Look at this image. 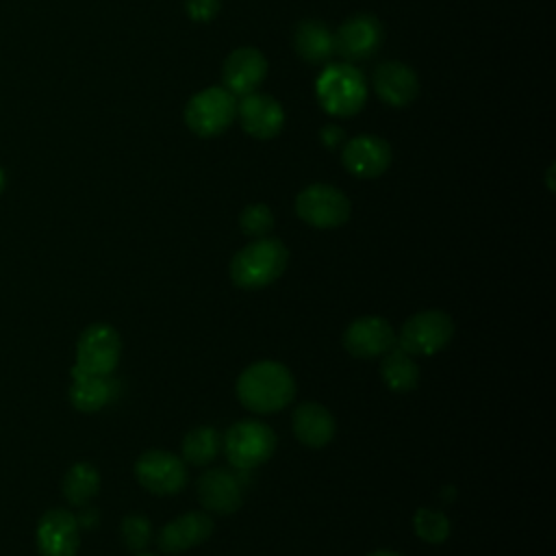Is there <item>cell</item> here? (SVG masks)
I'll list each match as a JSON object with an SVG mask.
<instances>
[{
	"mask_svg": "<svg viewBox=\"0 0 556 556\" xmlns=\"http://www.w3.org/2000/svg\"><path fill=\"white\" fill-rule=\"evenodd\" d=\"M35 539L41 556H76L80 547L78 519L65 508H52L39 519Z\"/></svg>",
	"mask_w": 556,
	"mask_h": 556,
	"instance_id": "7c38bea8",
	"label": "cell"
},
{
	"mask_svg": "<svg viewBox=\"0 0 556 556\" xmlns=\"http://www.w3.org/2000/svg\"><path fill=\"white\" fill-rule=\"evenodd\" d=\"M267 76V59L261 50L243 46L228 54L222 70V87L235 98L254 93Z\"/></svg>",
	"mask_w": 556,
	"mask_h": 556,
	"instance_id": "4fadbf2b",
	"label": "cell"
},
{
	"mask_svg": "<svg viewBox=\"0 0 556 556\" xmlns=\"http://www.w3.org/2000/svg\"><path fill=\"white\" fill-rule=\"evenodd\" d=\"M295 213L313 228H339L350 219L352 204L341 189L315 182L298 193Z\"/></svg>",
	"mask_w": 556,
	"mask_h": 556,
	"instance_id": "52a82bcc",
	"label": "cell"
},
{
	"mask_svg": "<svg viewBox=\"0 0 556 556\" xmlns=\"http://www.w3.org/2000/svg\"><path fill=\"white\" fill-rule=\"evenodd\" d=\"M219 445H222V439L215 428L198 426L189 430L182 439V460L193 467L208 465L217 456Z\"/></svg>",
	"mask_w": 556,
	"mask_h": 556,
	"instance_id": "cb8c5ba5",
	"label": "cell"
},
{
	"mask_svg": "<svg viewBox=\"0 0 556 556\" xmlns=\"http://www.w3.org/2000/svg\"><path fill=\"white\" fill-rule=\"evenodd\" d=\"M289 263L287 245L276 237H258L235 252L230 261V280L239 289H263L278 280Z\"/></svg>",
	"mask_w": 556,
	"mask_h": 556,
	"instance_id": "7a4b0ae2",
	"label": "cell"
},
{
	"mask_svg": "<svg viewBox=\"0 0 556 556\" xmlns=\"http://www.w3.org/2000/svg\"><path fill=\"white\" fill-rule=\"evenodd\" d=\"M319 139H321V143L326 148H337V146L345 143V130L341 126H337V124H326L321 128V132H319Z\"/></svg>",
	"mask_w": 556,
	"mask_h": 556,
	"instance_id": "f1b7e54d",
	"label": "cell"
},
{
	"mask_svg": "<svg viewBox=\"0 0 556 556\" xmlns=\"http://www.w3.org/2000/svg\"><path fill=\"white\" fill-rule=\"evenodd\" d=\"M317 100L321 109L334 117L356 115L367 100V85L352 63L326 65L315 83Z\"/></svg>",
	"mask_w": 556,
	"mask_h": 556,
	"instance_id": "3957f363",
	"label": "cell"
},
{
	"mask_svg": "<svg viewBox=\"0 0 556 556\" xmlns=\"http://www.w3.org/2000/svg\"><path fill=\"white\" fill-rule=\"evenodd\" d=\"M122 541L132 552H143L152 541V523L141 513H128L119 523Z\"/></svg>",
	"mask_w": 556,
	"mask_h": 556,
	"instance_id": "484cf974",
	"label": "cell"
},
{
	"mask_svg": "<svg viewBox=\"0 0 556 556\" xmlns=\"http://www.w3.org/2000/svg\"><path fill=\"white\" fill-rule=\"evenodd\" d=\"M293 434L304 447H326L334 432H337V421L334 415L319 402H302L295 406L293 417Z\"/></svg>",
	"mask_w": 556,
	"mask_h": 556,
	"instance_id": "d6986e66",
	"label": "cell"
},
{
	"mask_svg": "<svg viewBox=\"0 0 556 556\" xmlns=\"http://www.w3.org/2000/svg\"><path fill=\"white\" fill-rule=\"evenodd\" d=\"M380 378L395 393H408L419 384V365L415 356L402 350L397 343L382 354Z\"/></svg>",
	"mask_w": 556,
	"mask_h": 556,
	"instance_id": "7402d4cb",
	"label": "cell"
},
{
	"mask_svg": "<svg viewBox=\"0 0 556 556\" xmlns=\"http://www.w3.org/2000/svg\"><path fill=\"white\" fill-rule=\"evenodd\" d=\"M219 0H185V11L193 22H211L219 13Z\"/></svg>",
	"mask_w": 556,
	"mask_h": 556,
	"instance_id": "83f0119b",
	"label": "cell"
},
{
	"mask_svg": "<svg viewBox=\"0 0 556 556\" xmlns=\"http://www.w3.org/2000/svg\"><path fill=\"white\" fill-rule=\"evenodd\" d=\"M239 228L243 230V235L258 239V237H267L274 228V213L267 204H248L241 215H239Z\"/></svg>",
	"mask_w": 556,
	"mask_h": 556,
	"instance_id": "4316f807",
	"label": "cell"
},
{
	"mask_svg": "<svg viewBox=\"0 0 556 556\" xmlns=\"http://www.w3.org/2000/svg\"><path fill=\"white\" fill-rule=\"evenodd\" d=\"M237 119L250 137L267 141L282 130L285 111L276 98L254 91L237 102Z\"/></svg>",
	"mask_w": 556,
	"mask_h": 556,
	"instance_id": "9a60e30c",
	"label": "cell"
},
{
	"mask_svg": "<svg viewBox=\"0 0 556 556\" xmlns=\"http://www.w3.org/2000/svg\"><path fill=\"white\" fill-rule=\"evenodd\" d=\"M211 534H213V519L208 517V513L189 510L161 528L156 536V545L163 554H180L204 543Z\"/></svg>",
	"mask_w": 556,
	"mask_h": 556,
	"instance_id": "ac0fdd59",
	"label": "cell"
},
{
	"mask_svg": "<svg viewBox=\"0 0 556 556\" xmlns=\"http://www.w3.org/2000/svg\"><path fill=\"white\" fill-rule=\"evenodd\" d=\"M137 556H154V554H150V552H137Z\"/></svg>",
	"mask_w": 556,
	"mask_h": 556,
	"instance_id": "1f68e13d",
	"label": "cell"
},
{
	"mask_svg": "<svg viewBox=\"0 0 556 556\" xmlns=\"http://www.w3.org/2000/svg\"><path fill=\"white\" fill-rule=\"evenodd\" d=\"M334 35V54L345 63H358L371 59L382 46V24L371 13H358L345 20Z\"/></svg>",
	"mask_w": 556,
	"mask_h": 556,
	"instance_id": "30bf717a",
	"label": "cell"
},
{
	"mask_svg": "<svg viewBox=\"0 0 556 556\" xmlns=\"http://www.w3.org/2000/svg\"><path fill=\"white\" fill-rule=\"evenodd\" d=\"M4 187H7V174H4V169L0 167V193L4 191Z\"/></svg>",
	"mask_w": 556,
	"mask_h": 556,
	"instance_id": "4dcf8cb0",
	"label": "cell"
},
{
	"mask_svg": "<svg viewBox=\"0 0 556 556\" xmlns=\"http://www.w3.org/2000/svg\"><path fill=\"white\" fill-rule=\"evenodd\" d=\"M137 482L154 495H174L187 484V463L165 450H148L135 460Z\"/></svg>",
	"mask_w": 556,
	"mask_h": 556,
	"instance_id": "9c48e42d",
	"label": "cell"
},
{
	"mask_svg": "<svg viewBox=\"0 0 556 556\" xmlns=\"http://www.w3.org/2000/svg\"><path fill=\"white\" fill-rule=\"evenodd\" d=\"M367 556H400V554L397 552H389V549H376V552H371Z\"/></svg>",
	"mask_w": 556,
	"mask_h": 556,
	"instance_id": "f546056e",
	"label": "cell"
},
{
	"mask_svg": "<svg viewBox=\"0 0 556 556\" xmlns=\"http://www.w3.org/2000/svg\"><path fill=\"white\" fill-rule=\"evenodd\" d=\"M295 52L308 63H326L334 54V35L319 20H304L293 33Z\"/></svg>",
	"mask_w": 556,
	"mask_h": 556,
	"instance_id": "44dd1931",
	"label": "cell"
},
{
	"mask_svg": "<svg viewBox=\"0 0 556 556\" xmlns=\"http://www.w3.org/2000/svg\"><path fill=\"white\" fill-rule=\"evenodd\" d=\"M113 397V382L109 376H93L72 367L70 402L80 413H96Z\"/></svg>",
	"mask_w": 556,
	"mask_h": 556,
	"instance_id": "ffe728a7",
	"label": "cell"
},
{
	"mask_svg": "<svg viewBox=\"0 0 556 556\" xmlns=\"http://www.w3.org/2000/svg\"><path fill=\"white\" fill-rule=\"evenodd\" d=\"M374 89L382 102L395 109L413 104L419 96V78L410 65L400 61H384L374 70Z\"/></svg>",
	"mask_w": 556,
	"mask_h": 556,
	"instance_id": "e0dca14e",
	"label": "cell"
},
{
	"mask_svg": "<svg viewBox=\"0 0 556 556\" xmlns=\"http://www.w3.org/2000/svg\"><path fill=\"white\" fill-rule=\"evenodd\" d=\"M224 450L235 469L250 471L271 458L276 450V434L263 421L241 419L226 430Z\"/></svg>",
	"mask_w": 556,
	"mask_h": 556,
	"instance_id": "277c9868",
	"label": "cell"
},
{
	"mask_svg": "<svg viewBox=\"0 0 556 556\" xmlns=\"http://www.w3.org/2000/svg\"><path fill=\"white\" fill-rule=\"evenodd\" d=\"M237 397L256 415L282 410L295 397L293 374L276 361L252 363L237 378Z\"/></svg>",
	"mask_w": 556,
	"mask_h": 556,
	"instance_id": "6da1fadb",
	"label": "cell"
},
{
	"mask_svg": "<svg viewBox=\"0 0 556 556\" xmlns=\"http://www.w3.org/2000/svg\"><path fill=\"white\" fill-rule=\"evenodd\" d=\"M61 489L72 506H87L100 491V473L91 463L80 460L67 469Z\"/></svg>",
	"mask_w": 556,
	"mask_h": 556,
	"instance_id": "603a6c76",
	"label": "cell"
},
{
	"mask_svg": "<svg viewBox=\"0 0 556 556\" xmlns=\"http://www.w3.org/2000/svg\"><path fill=\"white\" fill-rule=\"evenodd\" d=\"M198 500L204 510L215 515H232L243 504V486L230 469L213 467L198 478Z\"/></svg>",
	"mask_w": 556,
	"mask_h": 556,
	"instance_id": "5bb4252c",
	"label": "cell"
},
{
	"mask_svg": "<svg viewBox=\"0 0 556 556\" xmlns=\"http://www.w3.org/2000/svg\"><path fill=\"white\" fill-rule=\"evenodd\" d=\"M119 332L104 321H96L87 326L78 337L74 367L93 376H111L119 363Z\"/></svg>",
	"mask_w": 556,
	"mask_h": 556,
	"instance_id": "ba28073f",
	"label": "cell"
},
{
	"mask_svg": "<svg viewBox=\"0 0 556 556\" xmlns=\"http://www.w3.org/2000/svg\"><path fill=\"white\" fill-rule=\"evenodd\" d=\"M237 119V98L224 87L198 91L185 106L187 128L204 139L222 135Z\"/></svg>",
	"mask_w": 556,
	"mask_h": 556,
	"instance_id": "5b68a950",
	"label": "cell"
},
{
	"mask_svg": "<svg viewBox=\"0 0 556 556\" xmlns=\"http://www.w3.org/2000/svg\"><path fill=\"white\" fill-rule=\"evenodd\" d=\"M341 341L354 358H378L395 345V330L384 317L363 315L343 330Z\"/></svg>",
	"mask_w": 556,
	"mask_h": 556,
	"instance_id": "8fae6325",
	"label": "cell"
},
{
	"mask_svg": "<svg viewBox=\"0 0 556 556\" xmlns=\"http://www.w3.org/2000/svg\"><path fill=\"white\" fill-rule=\"evenodd\" d=\"M343 167L356 178H378L391 165V146L376 135H358L345 141Z\"/></svg>",
	"mask_w": 556,
	"mask_h": 556,
	"instance_id": "2e32d148",
	"label": "cell"
},
{
	"mask_svg": "<svg viewBox=\"0 0 556 556\" xmlns=\"http://www.w3.org/2000/svg\"><path fill=\"white\" fill-rule=\"evenodd\" d=\"M454 337V321L445 311L428 308L410 315L400 334H395V343L406 350L410 356H432L441 352Z\"/></svg>",
	"mask_w": 556,
	"mask_h": 556,
	"instance_id": "8992f818",
	"label": "cell"
},
{
	"mask_svg": "<svg viewBox=\"0 0 556 556\" xmlns=\"http://www.w3.org/2000/svg\"><path fill=\"white\" fill-rule=\"evenodd\" d=\"M413 530L426 543H443L450 536L452 523L445 513L432 508H417L413 515Z\"/></svg>",
	"mask_w": 556,
	"mask_h": 556,
	"instance_id": "d4e9b609",
	"label": "cell"
}]
</instances>
